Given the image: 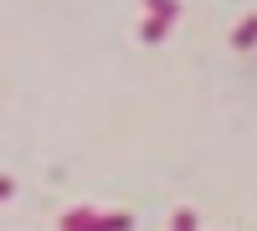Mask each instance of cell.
Segmentation results:
<instances>
[{"instance_id": "3957f363", "label": "cell", "mask_w": 257, "mask_h": 231, "mask_svg": "<svg viewBox=\"0 0 257 231\" xmlns=\"http://www.w3.org/2000/svg\"><path fill=\"white\" fill-rule=\"evenodd\" d=\"M231 47H237V52H252V47H257V16H247L242 26L231 31Z\"/></svg>"}, {"instance_id": "6da1fadb", "label": "cell", "mask_w": 257, "mask_h": 231, "mask_svg": "<svg viewBox=\"0 0 257 231\" xmlns=\"http://www.w3.org/2000/svg\"><path fill=\"white\" fill-rule=\"evenodd\" d=\"M57 231H128V216H103L93 205H72V211L57 221Z\"/></svg>"}, {"instance_id": "277c9868", "label": "cell", "mask_w": 257, "mask_h": 231, "mask_svg": "<svg viewBox=\"0 0 257 231\" xmlns=\"http://www.w3.org/2000/svg\"><path fill=\"white\" fill-rule=\"evenodd\" d=\"M170 231H196V211H190V205H185V211H175V221H170Z\"/></svg>"}, {"instance_id": "7a4b0ae2", "label": "cell", "mask_w": 257, "mask_h": 231, "mask_svg": "<svg viewBox=\"0 0 257 231\" xmlns=\"http://www.w3.org/2000/svg\"><path fill=\"white\" fill-rule=\"evenodd\" d=\"M144 11H149V21H160V26H170V21L180 16V0H144Z\"/></svg>"}]
</instances>
